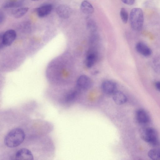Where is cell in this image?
Segmentation results:
<instances>
[{
	"mask_svg": "<svg viewBox=\"0 0 160 160\" xmlns=\"http://www.w3.org/2000/svg\"><path fill=\"white\" fill-rule=\"evenodd\" d=\"M25 135L24 130L20 128H13L6 135L4 142L9 148H15L19 146L24 141Z\"/></svg>",
	"mask_w": 160,
	"mask_h": 160,
	"instance_id": "1",
	"label": "cell"
},
{
	"mask_svg": "<svg viewBox=\"0 0 160 160\" xmlns=\"http://www.w3.org/2000/svg\"><path fill=\"white\" fill-rule=\"evenodd\" d=\"M129 20L131 27L133 30H140L144 22L143 13L142 9L137 8H132L130 13Z\"/></svg>",
	"mask_w": 160,
	"mask_h": 160,
	"instance_id": "2",
	"label": "cell"
},
{
	"mask_svg": "<svg viewBox=\"0 0 160 160\" xmlns=\"http://www.w3.org/2000/svg\"><path fill=\"white\" fill-rule=\"evenodd\" d=\"M142 139L146 142L154 146L159 144V141L157 131L152 128H148L141 133Z\"/></svg>",
	"mask_w": 160,
	"mask_h": 160,
	"instance_id": "3",
	"label": "cell"
},
{
	"mask_svg": "<svg viewBox=\"0 0 160 160\" xmlns=\"http://www.w3.org/2000/svg\"><path fill=\"white\" fill-rule=\"evenodd\" d=\"M16 35V31L13 29H9L4 33H1L0 49L4 46H8L11 45L15 39Z\"/></svg>",
	"mask_w": 160,
	"mask_h": 160,
	"instance_id": "4",
	"label": "cell"
},
{
	"mask_svg": "<svg viewBox=\"0 0 160 160\" xmlns=\"http://www.w3.org/2000/svg\"><path fill=\"white\" fill-rule=\"evenodd\" d=\"M15 159L16 160H33V157L30 150L23 148L17 151Z\"/></svg>",
	"mask_w": 160,
	"mask_h": 160,
	"instance_id": "5",
	"label": "cell"
},
{
	"mask_svg": "<svg viewBox=\"0 0 160 160\" xmlns=\"http://www.w3.org/2000/svg\"><path fill=\"white\" fill-rule=\"evenodd\" d=\"M92 82L90 78L88 76L83 75L80 76L77 81V85L79 88L86 90L90 88Z\"/></svg>",
	"mask_w": 160,
	"mask_h": 160,
	"instance_id": "6",
	"label": "cell"
},
{
	"mask_svg": "<svg viewBox=\"0 0 160 160\" xmlns=\"http://www.w3.org/2000/svg\"><path fill=\"white\" fill-rule=\"evenodd\" d=\"M135 49L138 53L145 57L149 56L152 53L151 48L142 42H138L136 45Z\"/></svg>",
	"mask_w": 160,
	"mask_h": 160,
	"instance_id": "7",
	"label": "cell"
},
{
	"mask_svg": "<svg viewBox=\"0 0 160 160\" xmlns=\"http://www.w3.org/2000/svg\"><path fill=\"white\" fill-rule=\"evenodd\" d=\"M103 92L108 94H113L116 91L117 86L112 81L107 80L103 82L102 85Z\"/></svg>",
	"mask_w": 160,
	"mask_h": 160,
	"instance_id": "8",
	"label": "cell"
},
{
	"mask_svg": "<svg viewBox=\"0 0 160 160\" xmlns=\"http://www.w3.org/2000/svg\"><path fill=\"white\" fill-rule=\"evenodd\" d=\"M52 9L51 4H47L43 5L36 9L38 16L41 18L45 17L49 15Z\"/></svg>",
	"mask_w": 160,
	"mask_h": 160,
	"instance_id": "9",
	"label": "cell"
},
{
	"mask_svg": "<svg viewBox=\"0 0 160 160\" xmlns=\"http://www.w3.org/2000/svg\"><path fill=\"white\" fill-rule=\"evenodd\" d=\"M56 12L58 15L61 18H68L71 13L70 8L65 5H60L57 7Z\"/></svg>",
	"mask_w": 160,
	"mask_h": 160,
	"instance_id": "10",
	"label": "cell"
},
{
	"mask_svg": "<svg viewBox=\"0 0 160 160\" xmlns=\"http://www.w3.org/2000/svg\"><path fill=\"white\" fill-rule=\"evenodd\" d=\"M136 116L137 121L141 124H147L149 121L148 115L143 109H139L136 112Z\"/></svg>",
	"mask_w": 160,
	"mask_h": 160,
	"instance_id": "11",
	"label": "cell"
},
{
	"mask_svg": "<svg viewBox=\"0 0 160 160\" xmlns=\"http://www.w3.org/2000/svg\"><path fill=\"white\" fill-rule=\"evenodd\" d=\"M113 99L117 104L122 105L126 102L127 98L125 95L122 92L116 91L113 94Z\"/></svg>",
	"mask_w": 160,
	"mask_h": 160,
	"instance_id": "12",
	"label": "cell"
},
{
	"mask_svg": "<svg viewBox=\"0 0 160 160\" xmlns=\"http://www.w3.org/2000/svg\"><path fill=\"white\" fill-rule=\"evenodd\" d=\"M23 1L19 0H8L5 1L3 4V7L6 9H11L22 7Z\"/></svg>",
	"mask_w": 160,
	"mask_h": 160,
	"instance_id": "13",
	"label": "cell"
},
{
	"mask_svg": "<svg viewBox=\"0 0 160 160\" xmlns=\"http://www.w3.org/2000/svg\"><path fill=\"white\" fill-rule=\"evenodd\" d=\"M82 12L86 14H91L94 12V8L92 4L87 1L82 2L80 5Z\"/></svg>",
	"mask_w": 160,
	"mask_h": 160,
	"instance_id": "14",
	"label": "cell"
},
{
	"mask_svg": "<svg viewBox=\"0 0 160 160\" xmlns=\"http://www.w3.org/2000/svg\"><path fill=\"white\" fill-rule=\"evenodd\" d=\"M29 8L27 7H20L17 8L11 9V13L13 16L16 18H20L28 12Z\"/></svg>",
	"mask_w": 160,
	"mask_h": 160,
	"instance_id": "15",
	"label": "cell"
},
{
	"mask_svg": "<svg viewBox=\"0 0 160 160\" xmlns=\"http://www.w3.org/2000/svg\"><path fill=\"white\" fill-rule=\"evenodd\" d=\"M148 155L152 160H160V149H152L148 151Z\"/></svg>",
	"mask_w": 160,
	"mask_h": 160,
	"instance_id": "16",
	"label": "cell"
},
{
	"mask_svg": "<svg viewBox=\"0 0 160 160\" xmlns=\"http://www.w3.org/2000/svg\"><path fill=\"white\" fill-rule=\"evenodd\" d=\"M96 60V56L94 53H91L87 56L86 61V65L88 68H91Z\"/></svg>",
	"mask_w": 160,
	"mask_h": 160,
	"instance_id": "17",
	"label": "cell"
},
{
	"mask_svg": "<svg viewBox=\"0 0 160 160\" xmlns=\"http://www.w3.org/2000/svg\"><path fill=\"white\" fill-rule=\"evenodd\" d=\"M77 92L75 90L70 91L65 97V101L67 102H71L72 101L76 98Z\"/></svg>",
	"mask_w": 160,
	"mask_h": 160,
	"instance_id": "18",
	"label": "cell"
},
{
	"mask_svg": "<svg viewBox=\"0 0 160 160\" xmlns=\"http://www.w3.org/2000/svg\"><path fill=\"white\" fill-rule=\"evenodd\" d=\"M120 15L122 22L124 23H126L128 19V14L127 10L125 8H121Z\"/></svg>",
	"mask_w": 160,
	"mask_h": 160,
	"instance_id": "19",
	"label": "cell"
},
{
	"mask_svg": "<svg viewBox=\"0 0 160 160\" xmlns=\"http://www.w3.org/2000/svg\"><path fill=\"white\" fill-rule=\"evenodd\" d=\"M122 1L123 3L129 5L133 4L135 2V1L133 0H123Z\"/></svg>",
	"mask_w": 160,
	"mask_h": 160,
	"instance_id": "20",
	"label": "cell"
},
{
	"mask_svg": "<svg viewBox=\"0 0 160 160\" xmlns=\"http://www.w3.org/2000/svg\"><path fill=\"white\" fill-rule=\"evenodd\" d=\"M155 86L156 89L160 92V82H156Z\"/></svg>",
	"mask_w": 160,
	"mask_h": 160,
	"instance_id": "21",
	"label": "cell"
},
{
	"mask_svg": "<svg viewBox=\"0 0 160 160\" xmlns=\"http://www.w3.org/2000/svg\"><path fill=\"white\" fill-rule=\"evenodd\" d=\"M0 23L1 24L2 23V22H3V21L4 20V18L3 14V13H2L1 12V13H0Z\"/></svg>",
	"mask_w": 160,
	"mask_h": 160,
	"instance_id": "22",
	"label": "cell"
}]
</instances>
